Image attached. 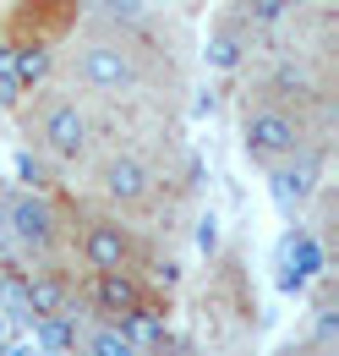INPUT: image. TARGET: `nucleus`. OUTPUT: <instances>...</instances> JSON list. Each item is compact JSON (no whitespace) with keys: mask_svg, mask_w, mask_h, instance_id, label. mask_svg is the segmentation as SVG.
I'll return each instance as SVG.
<instances>
[{"mask_svg":"<svg viewBox=\"0 0 339 356\" xmlns=\"http://www.w3.org/2000/svg\"><path fill=\"white\" fill-rule=\"evenodd\" d=\"M339 127L334 33L296 39L235 72V137L247 165L268 176L285 214H306L329 181Z\"/></svg>","mask_w":339,"mask_h":356,"instance_id":"1","label":"nucleus"},{"mask_svg":"<svg viewBox=\"0 0 339 356\" xmlns=\"http://www.w3.org/2000/svg\"><path fill=\"white\" fill-rule=\"evenodd\" d=\"M49 77L99 99L121 127H181L186 115V49L159 22L93 6L66 22Z\"/></svg>","mask_w":339,"mask_h":356,"instance_id":"2","label":"nucleus"},{"mask_svg":"<svg viewBox=\"0 0 339 356\" xmlns=\"http://www.w3.org/2000/svg\"><path fill=\"white\" fill-rule=\"evenodd\" d=\"M192 192H197V159L186 148V127H126L66 186V197L121 214L159 241H165V225L170 230L181 225Z\"/></svg>","mask_w":339,"mask_h":356,"instance_id":"3","label":"nucleus"},{"mask_svg":"<svg viewBox=\"0 0 339 356\" xmlns=\"http://www.w3.org/2000/svg\"><path fill=\"white\" fill-rule=\"evenodd\" d=\"M17 132H22L28 159L39 165V176L55 181V192H66L126 127L99 99H88L83 88H72L60 77H44V83L28 88L22 110H17Z\"/></svg>","mask_w":339,"mask_h":356,"instance_id":"4","label":"nucleus"},{"mask_svg":"<svg viewBox=\"0 0 339 356\" xmlns=\"http://www.w3.org/2000/svg\"><path fill=\"white\" fill-rule=\"evenodd\" d=\"M312 33H334V0H224L208 33L213 66L241 72L247 60Z\"/></svg>","mask_w":339,"mask_h":356,"instance_id":"5","label":"nucleus"},{"mask_svg":"<svg viewBox=\"0 0 339 356\" xmlns=\"http://www.w3.org/2000/svg\"><path fill=\"white\" fill-rule=\"evenodd\" d=\"M66 241H72V203H66V192L0 181V247L17 264H28L39 280H72Z\"/></svg>","mask_w":339,"mask_h":356,"instance_id":"6","label":"nucleus"},{"mask_svg":"<svg viewBox=\"0 0 339 356\" xmlns=\"http://www.w3.org/2000/svg\"><path fill=\"white\" fill-rule=\"evenodd\" d=\"M72 203V241H66V264L72 274H154L165 268V241L148 236L142 225L104 214L93 203Z\"/></svg>","mask_w":339,"mask_h":356,"instance_id":"7","label":"nucleus"},{"mask_svg":"<svg viewBox=\"0 0 339 356\" xmlns=\"http://www.w3.org/2000/svg\"><path fill=\"white\" fill-rule=\"evenodd\" d=\"M83 356H154V351H142L131 334H121V329H110V323H88L83 318Z\"/></svg>","mask_w":339,"mask_h":356,"instance_id":"8","label":"nucleus"}]
</instances>
